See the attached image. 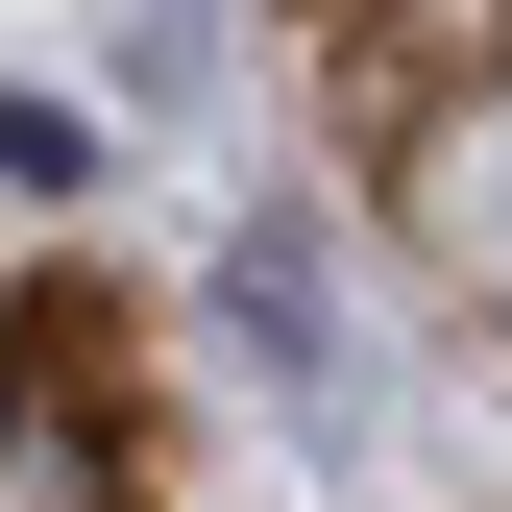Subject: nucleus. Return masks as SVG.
I'll return each instance as SVG.
<instances>
[{
	"instance_id": "nucleus-3",
	"label": "nucleus",
	"mask_w": 512,
	"mask_h": 512,
	"mask_svg": "<svg viewBox=\"0 0 512 512\" xmlns=\"http://www.w3.org/2000/svg\"><path fill=\"white\" fill-rule=\"evenodd\" d=\"M0 512H98V439H49V415H25V464H0Z\"/></svg>"
},
{
	"instance_id": "nucleus-1",
	"label": "nucleus",
	"mask_w": 512,
	"mask_h": 512,
	"mask_svg": "<svg viewBox=\"0 0 512 512\" xmlns=\"http://www.w3.org/2000/svg\"><path fill=\"white\" fill-rule=\"evenodd\" d=\"M391 220H415V269H439V293H488V317H512V25L391 122Z\"/></svg>"
},
{
	"instance_id": "nucleus-2",
	"label": "nucleus",
	"mask_w": 512,
	"mask_h": 512,
	"mask_svg": "<svg viewBox=\"0 0 512 512\" xmlns=\"http://www.w3.org/2000/svg\"><path fill=\"white\" fill-rule=\"evenodd\" d=\"M122 366H147V342H122V293H74V269H49V293H25V415L122 464V439H147V391H122Z\"/></svg>"
}]
</instances>
